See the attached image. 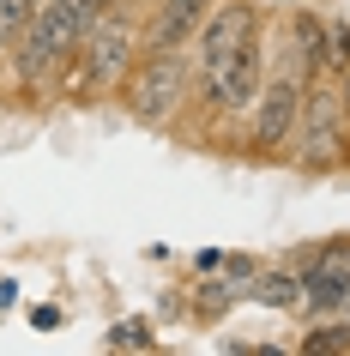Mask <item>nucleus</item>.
Instances as JSON below:
<instances>
[{
  "mask_svg": "<svg viewBox=\"0 0 350 356\" xmlns=\"http://www.w3.org/2000/svg\"><path fill=\"white\" fill-rule=\"evenodd\" d=\"M79 37H85V19H79L73 0H37L31 19H24V31H19V42L6 49L13 79H19L24 91H49V85L73 67Z\"/></svg>",
  "mask_w": 350,
  "mask_h": 356,
  "instance_id": "1",
  "label": "nucleus"
},
{
  "mask_svg": "<svg viewBox=\"0 0 350 356\" xmlns=\"http://www.w3.org/2000/svg\"><path fill=\"white\" fill-rule=\"evenodd\" d=\"M139 49H145V24H139V13H133V0L127 6H109V13L79 37V55H73V67H67V85H73L79 97L121 91V79L133 73Z\"/></svg>",
  "mask_w": 350,
  "mask_h": 356,
  "instance_id": "2",
  "label": "nucleus"
},
{
  "mask_svg": "<svg viewBox=\"0 0 350 356\" xmlns=\"http://www.w3.org/2000/svg\"><path fill=\"white\" fill-rule=\"evenodd\" d=\"M284 157L296 169H308V175H332L350 157V103L332 73L308 79V97H302V115H296V133H290Z\"/></svg>",
  "mask_w": 350,
  "mask_h": 356,
  "instance_id": "3",
  "label": "nucleus"
},
{
  "mask_svg": "<svg viewBox=\"0 0 350 356\" xmlns=\"http://www.w3.org/2000/svg\"><path fill=\"white\" fill-rule=\"evenodd\" d=\"M127 91V109L145 121V127H175L182 109L200 91V73H193V55L187 49H139L133 73L121 79Z\"/></svg>",
  "mask_w": 350,
  "mask_h": 356,
  "instance_id": "4",
  "label": "nucleus"
},
{
  "mask_svg": "<svg viewBox=\"0 0 350 356\" xmlns=\"http://www.w3.org/2000/svg\"><path fill=\"white\" fill-rule=\"evenodd\" d=\"M266 73H272V31H254V37L236 42L223 60L200 67V103H205V115L223 121V127H241L248 109H254V97H260V85H266Z\"/></svg>",
  "mask_w": 350,
  "mask_h": 356,
  "instance_id": "5",
  "label": "nucleus"
},
{
  "mask_svg": "<svg viewBox=\"0 0 350 356\" xmlns=\"http://www.w3.org/2000/svg\"><path fill=\"white\" fill-rule=\"evenodd\" d=\"M290 272L302 278V308H314V314H350V242L344 236L326 242V248L296 254Z\"/></svg>",
  "mask_w": 350,
  "mask_h": 356,
  "instance_id": "6",
  "label": "nucleus"
},
{
  "mask_svg": "<svg viewBox=\"0 0 350 356\" xmlns=\"http://www.w3.org/2000/svg\"><path fill=\"white\" fill-rule=\"evenodd\" d=\"M260 31V13L248 6V0H212V13H205V24H200V37H193V73L200 67H212V60H223L236 42H248Z\"/></svg>",
  "mask_w": 350,
  "mask_h": 356,
  "instance_id": "7",
  "label": "nucleus"
},
{
  "mask_svg": "<svg viewBox=\"0 0 350 356\" xmlns=\"http://www.w3.org/2000/svg\"><path fill=\"white\" fill-rule=\"evenodd\" d=\"M212 0H157L145 19V49H193Z\"/></svg>",
  "mask_w": 350,
  "mask_h": 356,
  "instance_id": "8",
  "label": "nucleus"
},
{
  "mask_svg": "<svg viewBox=\"0 0 350 356\" xmlns=\"http://www.w3.org/2000/svg\"><path fill=\"white\" fill-rule=\"evenodd\" d=\"M248 296L266 302V308H302V278H296L290 266H278V272H254V278H248Z\"/></svg>",
  "mask_w": 350,
  "mask_h": 356,
  "instance_id": "9",
  "label": "nucleus"
},
{
  "mask_svg": "<svg viewBox=\"0 0 350 356\" xmlns=\"http://www.w3.org/2000/svg\"><path fill=\"white\" fill-rule=\"evenodd\" d=\"M241 296H248V290H241V284L230 278V272H223V278H212V284H193V314L218 320L223 308H230V302H241Z\"/></svg>",
  "mask_w": 350,
  "mask_h": 356,
  "instance_id": "10",
  "label": "nucleus"
},
{
  "mask_svg": "<svg viewBox=\"0 0 350 356\" xmlns=\"http://www.w3.org/2000/svg\"><path fill=\"white\" fill-rule=\"evenodd\" d=\"M350 67V19H326V73L338 79Z\"/></svg>",
  "mask_w": 350,
  "mask_h": 356,
  "instance_id": "11",
  "label": "nucleus"
},
{
  "mask_svg": "<svg viewBox=\"0 0 350 356\" xmlns=\"http://www.w3.org/2000/svg\"><path fill=\"white\" fill-rule=\"evenodd\" d=\"M31 6L37 0H0V55L19 42V31H24V19H31Z\"/></svg>",
  "mask_w": 350,
  "mask_h": 356,
  "instance_id": "12",
  "label": "nucleus"
},
{
  "mask_svg": "<svg viewBox=\"0 0 350 356\" xmlns=\"http://www.w3.org/2000/svg\"><path fill=\"white\" fill-rule=\"evenodd\" d=\"M109 344H115V350H151L157 332H151V320H121V326L109 332Z\"/></svg>",
  "mask_w": 350,
  "mask_h": 356,
  "instance_id": "13",
  "label": "nucleus"
},
{
  "mask_svg": "<svg viewBox=\"0 0 350 356\" xmlns=\"http://www.w3.org/2000/svg\"><path fill=\"white\" fill-rule=\"evenodd\" d=\"M31 326H37V332H55V326H61V308H31Z\"/></svg>",
  "mask_w": 350,
  "mask_h": 356,
  "instance_id": "14",
  "label": "nucleus"
},
{
  "mask_svg": "<svg viewBox=\"0 0 350 356\" xmlns=\"http://www.w3.org/2000/svg\"><path fill=\"white\" fill-rule=\"evenodd\" d=\"M19 302V284H0V308H13Z\"/></svg>",
  "mask_w": 350,
  "mask_h": 356,
  "instance_id": "15",
  "label": "nucleus"
},
{
  "mask_svg": "<svg viewBox=\"0 0 350 356\" xmlns=\"http://www.w3.org/2000/svg\"><path fill=\"white\" fill-rule=\"evenodd\" d=\"M97 6H103V13H109V6H127V0H97Z\"/></svg>",
  "mask_w": 350,
  "mask_h": 356,
  "instance_id": "16",
  "label": "nucleus"
}]
</instances>
